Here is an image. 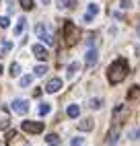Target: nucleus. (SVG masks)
I'll return each mask as SVG.
<instances>
[{
  "instance_id": "obj_13",
  "label": "nucleus",
  "mask_w": 140,
  "mask_h": 146,
  "mask_svg": "<svg viewBox=\"0 0 140 146\" xmlns=\"http://www.w3.org/2000/svg\"><path fill=\"white\" fill-rule=\"evenodd\" d=\"M78 128H81L83 132H89V130H93V119H89V117H87V119H83L81 123H78Z\"/></svg>"
},
{
  "instance_id": "obj_18",
  "label": "nucleus",
  "mask_w": 140,
  "mask_h": 146,
  "mask_svg": "<svg viewBox=\"0 0 140 146\" xmlns=\"http://www.w3.org/2000/svg\"><path fill=\"white\" fill-rule=\"evenodd\" d=\"M45 140H47V144H52V146H56V144L60 142V138H58L56 134H47V138H45Z\"/></svg>"
},
{
  "instance_id": "obj_1",
  "label": "nucleus",
  "mask_w": 140,
  "mask_h": 146,
  "mask_svg": "<svg viewBox=\"0 0 140 146\" xmlns=\"http://www.w3.org/2000/svg\"><path fill=\"white\" fill-rule=\"evenodd\" d=\"M126 76H128V62L124 60V58H119V60H115L111 66H109L107 78H109V82H111V84H119Z\"/></svg>"
},
{
  "instance_id": "obj_6",
  "label": "nucleus",
  "mask_w": 140,
  "mask_h": 146,
  "mask_svg": "<svg viewBox=\"0 0 140 146\" xmlns=\"http://www.w3.org/2000/svg\"><path fill=\"white\" fill-rule=\"evenodd\" d=\"M13 111H17L19 115H25V113L29 111V101H25V99H15V101H13Z\"/></svg>"
},
{
  "instance_id": "obj_26",
  "label": "nucleus",
  "mask_w": 140,
  "mask_h": 146,
  "mask_svg": "<svg viewBox=\"0 0 140 146\" xmlns=\"http://www.w3.org/2000/svg\"><path fill=\"white\" fill-rule=\"evenodd\" d=\"M15 136H17V132H15V130H8V132H6V138H4V140H6V142H13V138H15Z\"/></svg>"
},
{
  "instance_id": "obj_11",
  "label": "nucleus",
  "mask_w": 140,
  "mask_h": 146,
  "mask_svg": "<svg viewBox=\"0 0 140 146\" xmlns=\"http://www.w3.org/2000/svg\"><path fill=\"white\" fill-rule=\"evenodd\" d=\"M97 13H99V6H97V4H89V13L85 15V21H87V23H91V21H93V17H95Z\"/></svg>"
},
{
  "instance_id": "obj_33",
  "label": "nucleus",
  "mask_w": 140,
  "mask_h": 146,
  "mask_svg": "<svg viewBox=\"0 0 140 146\" xmlns=\"http://www.w3.org/2000/svg\"><path fill=\"white\" fill-rule=\"evenodd\" d=\"M0 74H2V66H0Z\"/></svg>"
},
{
  "instance_id": "obj_4",
  "label": "nucleus",
  "mask_w": 140,
  "mask_h": 146,
  "mask_svg": "<svg viewBox=\"0 0 140 146\" xmlns=\"http://www.w3.org/2000/svg\"><path fill=\"white\" fill-rule=\"evenodd\" d=\"M21 128L27 134H39V132H43V123L41 121H23Z\"/></svg>"
},
{
  "instance_id": "obj_22",
  "label": "nucleus",
  "mask_w": 140,
  "mask_h": 146,
  "mask_svg": "<svg viewBox=\"0 0 140 146\" xmlns=\"http://www.w3.org/2000/svg\"><path fill=\"white\" fill-rule=\"evenodd\" d=\"M19 72H21V66H19L17 62L11 64V74H13V76H19Z\"/></svg>"
},
{
  "instance_id": "obj_24",
  "label": "nucleus",
  "mask_w": 140,
  "mask_h": 146,
  "mask_svg": "<svg viewBox=\"0 0 140 146\" xmlns=\"http://www.w3.org/2000/svg\"><path fill=\"white\" fill-rule=\"evenodd\" d=\"M11 50H13V43H11V41H2V54L11 52Z\"/></svg>"
},
{
  "instance_id": "obj_27",
  "label": "nucleus",
  "mask_w": 140,
  "mask_h": 146,
  "mask_svg": "<svg viewBox=\"0 0 140 146\" xmlns=\"http://www.w3.org/2000/svg\"><path fill=\"white\" fill-rule=\"evenodd\" d=\"M72 146H85V138H72Z\"/></svg>"
},
{
  "instance_id": "obj_9",
  "label": "nucleus",
  "mask_w": 140,
  "mask_h": 146,
  "mask_svg": "<svg viewBox=\"0 0 140 146\" xmlns=\"http://www.w3.org/2000/svg\"><path fill=\"white\" fill-rule=\"evenodd\" d=\"M60 89H62V80H60V78H52L45 84V91L47 93H58Z\"/></svg>"
},
{
  "instance_id": "obj_32",
  "label": "nucleus",
  "mask_w": 140,
  "mask_h": 146,
  "mask_svg": "<svg viewBox=\"0 0 140 146\" xmlns=\"http://www.w3.org/2000/svg\"><path fill=\"white\" fill-rule=\"evenodd\" d=\"M138 35H140V23H138Z\"/></svg>"
},
{
  "instance_id": "obj_8",
  "label": "nucleus",
  "mask_w": 140,
  "mask_h": 146,
  "mask_svg": "<svg viewBox=\"0 0 140 146\" xmlns=\"http://www.w3.org/2000/svg\"><path fill=\"white\" fill-rule=\"evenodd\" d=\"M117 138H119V123H115L107 134V146H115L117 144Z\"/></svg>"
},
{
  "instance_id": "obj_3",
  "label": "nucleus",
  "mask_w": 140,
  "mask_h": 146,
  "mask_svg": "<svg viewBox=\"0 0 140 146\" xmlns=\"http://www.w3.org/2000/svg\"><path fill=\"white\" fill-rule=\"evenodd\" d=\"M35 33H37V37H39V39H41L45 45H54V35L49 33V31H47V29H45L41 23H39V25L35 27Z\"/></svg>"
},
{
  "instance_id": "obj_2",
  "label": "nucleus",
  "mask_w": 140,
  "mask_h": 146,
  "mask_svg": "<svg viewBox=\"0 0 140 146\" xmlns=\"http://www.w3.org/2000/svg\"><path fill=\"white\" fill-rule=\"evenodd\" d=\"M78 37H81L78 27L72 21H66L64 23V39H66V45H76L78 43Z\"/></svg>"
},
{
  "instance_id": "obj_17",
  "label": "nucleus",
  "mask_w": 140,
  "mask_h": 146,
  "mask_svg": "<svg viewBox=\"0 0 140 146\" xmlns=\"http://www.w3.org/2000/svg\"><path fill=\"white\" fill-rule=\"evenodd\" d=\"M25 19H19V23H17V27H15V35H21L23 31H25Z\"/></svg>"
},
{
  "instance_id": "obj_21",
  "label": "nucleus",
  "mask_w": 140,
  "mask_h": 146,
  "mask_svg": "<svg viewBox=\"0 0 140 146\" xmlns=\"http://www.w3.org/2000/svg\"><path fill=\"white\" fill-rule=\"evenodd\" d=\"M33 82V76H23V78H21V86H29V84H31Z\"/></svg>"
},
{
  "instance_id": "obj_15",
  "label": "nucleus",
  "mask_w": 140,
  "mask_h": 146,
  "mask_svg": "<svg viewBox=\"0 0 140 146\" xmlns=\"http://www.w3.org/2000/svg\"><path fill=\"white\" fill-rule=\"evenodd\" d=\"M66 113H68V117H78L81 109H78V105H70L68 109H66Z\"/></svg>"
},
{
  "instance_id": "obj_5",
  "label": "nucleus",
  "mask_w": 140,
  "mask_h": 146,
  "mask_svg": "<svg viewBox=\"0 0 140 146\" xmlns=\"http://www.w3.org/2000/svg\"><path fill=\"white\" fill-rule=\"evenodd\" d=\"M128 117V105H117L113 109V121L115 123H122Z\"/></svg>"
},
{
  "instance_id": "obj_28",
  "label": "nucleus",
  "mask_w": 140,
  "mask_h": 146,
  "mask_svg": "<svg viewBox=\"0 0 140 146\" xmlns=\"http://www.w3.org/2000/svg\"><path fill=\"white\" fill-rule=\"evenodd\" d=\"M91 107L93 109H99L101 107V99H91Z\"/></svg>"
},
{
  "instance_id": "obj_16",
  "label": "nucleus",
  "mask_w": 140,
  "mask_h": 146,
  "mask_svg": "<svg viewBox=\"0 0 140 146\" xmlns=\"http://www.w3.org/2000/svg\"><path fill=\"white\" fill-rule=\"evenodd\" d=\"M58 6L60 8H74L76 6V0H60Z\"/></svg>"
},
{
  "instance_id": "obj_7",
  "label": "nucleus",
  "mask_w": 140,
  "mask_h": 146,
  "mask_svg": "<svg viewBox=\"0 0 140 146\" xmlns=\"http://www.w3.org/2000/svg\"><path fill=\"white\" fill-rule=\"evenodd\" d=\"M85 62H87V68H93L97 62H99V54L95 47H89L87 50V58H85Z\"/></svg>"
},
{
  "instance_id": "obj_31",
  "label": "nucleus",
  "mask_w": 140,
  "mask_h": 146,
  "mask_svg": "<svg viewBox=\"0 0 140 146\" xmlns=\"http://www.w3.org/2000/svg\"><path fill=\"white\" fill-rule=\"evenodd\" d=\"M41 2H43V4H47V2H49V0H41Z\"/></svg>"
},
{
  "instance_id": "obj_12",
  "label": "nucleus",
  "mask_w": 140,
  "mask_h": 146,
  "mask_svg": "<svg viewBox=\"0 0 140 146\" xmlns=\"http://www.w3.org/2000/svg\"><path fill=\"white\" fill-rule=\"evenodd\" d=\"M136 99H140V86H132L128 91V101H136Z\"/></svg>"
},
{
  "instance_id": "obj_23",
  "label": "nucleus",
  "mask_w": 140,
  "mask_h": 146,
  "mask_svg": "<svg viewBox=\"0 0 140 146\" xmlns=\"http://www.w3.org/2000/svg\"><path fill=\"white\" fill-rule=\"evenodd\" d=\"M47 72V66H37L35 68V76H43Z\"/></svg>"
},
{
  "instance_id": "obj_19",
  "label": "nucleus",
  "mask_w": 140,
  "mask_h": 146,
  "mask_svg": "<svg viewBox=\"0 0 140 146\" xmlns=\"http://www.w3.org/2000/svg\"><path fill=\"white\" fill-rule=\"evenodd\" d=\"M49 109H52V107H49V103H41V107H39V115H47Z\"/></svg>"
},
{
  "instance_id": "obj_10",
  "label": "nucleus",
  "mask_w": 140,
  "mask_h": 146,
  "mask_svg": "<svg viewBox=\"0 0 140 146\" xmlns=\"http://www.w3.org/2000/svg\"><path fill=\"white\" fill-rule=\"evenodd\" d=\"M33 54H35L37 60H47V50H45L43 45H39V43L33 45Z\"/></svg>"
},
{
  "instance_id": "obj_30",
  "label": "nucleus",
  "mask_w": 140,
  "mask_h": 146,
  "mask_svg": "<svg viewBox=\"0 0 140 146\" xmlns=\"http://www.w3.org/2000/svg\"><path fill=\"white\" fill-rule=\"evenodd\" d=\"M122 6H124V8H130V6H132V2H130V0H122Z\"/></svg>"
},
{
  "instance_id": "obj_14",
  "label": "nucleus",
  "mask_w": 140,
  "mask_h": 146,
  "mask_svg": "<svg viewBox=\"0 0 140 146\" xmlns=\"http://www.w3.org/2000/svg\"><path fill=\"white\" fill-rule=\"evenodd\" d=\"M78 70H81V64H78V62H72V64L68 66V78H72Z\"/></svg>"
},
{
  "instance_id": "obj_29",
  "label": "nucleus",
  "mask_w": 140,
  "mask_h": 146,
  "mask_svg": "<svg viewBox=\"0 0 140 146\" xmlns=\"http://www.w3.org/2000/svg\"><path fill=\"white\" fill-rule=\"evenodd\" d=\"M130 136H132V138H134V140H138V138H140V130H134V132H132V134H130Z\"/></svg>"
},
{
  "instance_id": "obj_25",
  "label": "nucleus",
  "mask_w": 140,
  "mask_h": 146,
  "mask_svg": "<svg viewBox=\"0 0 140 146\" xmlns=\"http://www.w3.org/2000/svg\"><path fill=\"white\" fill-rule=\"evenodd\" d=\"M8 25H11V21H8V17H0V27L6 29Z\"/></svg>"
},
{
  "instance_id": "obj_20",
  "label": "nucleus",
  "mask_w": 140,
  "mask_h": 146,
  "mask_svg": "<svg viewBox=\"0 0 140 146\" xmlns=\"http://www.w3.org/2000/svg\"><path fill=\"white\" fill-rule=\"evenodd\" d=\"M19 2H21V6L25 8V11H31L33 8V0H19Z\"/></svg>"
}]
</instances>
